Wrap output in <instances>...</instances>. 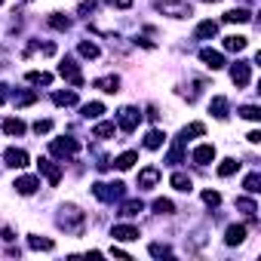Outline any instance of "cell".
Returning a JSON list of instances; mask_svg holds the SVG:
<instances>
[{"label":"cell","instance_id":"cell-10","mask_svg":"<svg viewBox=\"0 0 261 261\" xmlns=\"http://www.w3.org/2000/svg\"><path fill=\"white\" fill-rule=\"evenodd\" d=\"M4 160H7L10 169H25V166H28V154H25L22 148H7V151H4Z\"/></svg>","mask_w":261,"mask_h":261},{"label":"cell","instance_id":"cell-1","mask_svg":"<svg viewBox=\"0 0 261 261\" xmlns=\"http://www.w3.org/2000/svg\"><path fill=\"white\" fill-rule=\"evenodd\" d=\"M59 227H62L65 233H71V237H83V230H86V215H83L74 203H65V206L59 209Z\"/></svg>","mask_w":261,"mask_h":261},{"label":"cell","instance_id":"cell-25","mask_svg":"<svg viewBox=\"0 0 261 261\" xmlns=\"http://www.w3.org/2000/svg\"><path fill=\"white\" fill-rule=\"evenodd\" d=\"M46 25H49V28H56V31H68V28H71V19H68V16H62V13H49Z\"/></svg>","mask_w":261,"mask_h":261},{"label":"cell","instance_id":"cell-29","mask_svg":"<svg viewBox=\"0 0 261 261\" xmlns=\"http://www.w3.org/2000/svg\"><path fill=\"white\" fill-rule=\"evenodd\" d=\"M224 22H240V25H246V22H252V13L249 10H230V13H224Z\"/></svg>","mask_w":261,"mask_h":261},{"label":"cell","instance_id":"cell-42","mask_svg":"<svg viewBox=\"0 0 261 261\" xmlns=\"http://www.w3.org/2000/svg\"><path fill=\"white\" fill-rule=\"evenodd\" d=\"M203 203L206 206H218L221 203V194L218 191H203Z\"/></svg>","mask_w":261,"mask_h":261},{"label":"cell","instance_id":"cell-35","mask_svg":"<svg viewBox=\"0 0 261 261\" xmlns=\"http://www.w3.org/2000/svg\"><path fill=\"white\" fill-rule=\"evenodd\" d=\"M237 169H240V163H237L233 157H227V160H221V166H218V175H221V178H230Z\"/></svg>","mask_w":261,"mask_h":261},{"label":"cell","instance_id":"cell-20","mask_svg":"<svg viewBox=\"0 0 261 261\" xmlns=\"http://www.w3.org/2000/svg\"><path fill=\"white\" fill-rule=\"evenodd\" d=\"M249 46V40L243 37V34H230V37H224V49L227 53H243Z\"/></svg>","mask_w":261,"mask_h":261},{"label":"cell","instance_id":"cell-21","mask_svg":"<svg viewBox=\"0 0 261 261\" xmlns=\"http://www.w3.org/2000/svg\"><path fill=\"white\" fill-rule=\"evenodd\" d=\"M163 142H166V133H160V129H151V133L145 136V148H148V151L163 148Z\"/></svg>","mask_w":261,"mask_h":261},{"label":"cell","instance_id":"cell-41","mask_svg":"<svg viewBox=\"0 0 261 261\" xmlns=\"http://www.w3.org/2000/svg\"><path fill=\"white\" fill-rule=\"evenodd\" d=\"M148 252H151L154 258H169V255H172V249H169V246H163V243H151V246H148Z\"/></svg>","mask_w":261,"mask_h":261},{"label":"cell","instance_id":"cell-46","mask_svg":"<svg viewBox=\"0 0 261 261\" xmlns=\"http://www.w3.org/2000/svg\"><path fill=\"white\" fill-rule=\"evenodd\" d=\"M246 139H249V142H252V145H258V142H261V133H258V129H255V133H249V136H246Z\"/></svg>","mask_w":261,"mask_h":261},{"label":"cell","instance_id":"cell-48","mask_svg":"<svg viewBox=\"0 0 261 261\" xmlns=\"http://www.w3.org/2000/svg\"><path fill=\"white\" fill-rule=\"evenodd\" d=\"M0 4H4V0H0Z\"/></svg>","mask_w":261,"mask_h":261},{"label":"cell","instance_id":"cell-6","mask_svg":"<svg viewBox=\"0 0 261 261\" xmlns=\"http://www.w3.org/2000/svg\"><path fill=\"white\" fill-rule=\"evenodd\" d=\"M49 151H53L56 157H74V154L80 151V142H77V139H56V142L49 145Z\"/></svg>","mask_w":261,"mask_h":261},{"label":"cell","instance_id":"cell-24","mask_svg":"<svg viewBox=\"0 0 261 261\" xmlns=\"http://www.w3.org/2000/svg\"><path fill=\"white\" fill-rule=\"evenodd\" d=\"M215 34H218V25H215L212 19H209V22H200V25H197V40H212Z\"/></svg>","mask_w":261,"mask_h":261},{"label":"cell","instance_id":"cell-43","mask_svg":"<svg viewBox=\"0 0 261 261\" xmlns=\"http://www.w3.org/2000/svg\"><path fill=\"white\" fill-rule=\"evenodd\" d=\"M49 129H53V120H37V123H34V133H37V136H46Z\"/></svg>","mask_w":261,"mask_h":261},{"label":"cell","instance_id":"cell-19","mask_svg":"<svg viewBox=\"0 0 261 261\" xmlns=\"http://www.w3.org/2000/svg\"><path fill=\"white\" fill-rule=\"evenodd\" d=\"M169 185H172L175 191H181V194H188V191L194 188V181H191V175H188V172H172Z\"/></svg>","mask_w":261,"mask_h":261},{"label":"cell","instance_id":"cell-34","mask_svg":"<svg viewBox=\"0 0 261 261\" xmlns=\"http://www.w3.org/2000/svg\"><path fill=\"white\" fill-rule=\"evenodd\" d=\"M53 101L59 105V108H68V105H77V92L71 89V92H56L53 95Z\"/></svg>","mask_w":261,"mask_h":261},{"label":"cell","instance_id":"cell-39","mask_svg":"<svg viewBox=\"0 0 261 261\" xmlns=\"http://www.w3.org/2000/svg\"><path fill=\"white\" fill-rule=\"evenodd\" d=\"M237 209L246 212L249 218H255V212H258V209H255V200H249V197H240V200H237Z\"/></svg>","mask_w":261,"mask_h":261},{"label":"cell","instance_id":"cell-32","mask_svg":"<svg viewBox=\"0 0 261 261\" xmlns=\"http://www.w3.org/2000/svg\"><path fill=\"white\" fill-rule=\"evenodd\" d=\"M80 111H83L86 120H98V117L105 114V105H101V101H89V105H83Z\"/></svg>","mask_w":261,"mask_h":261},{"label":"cell","instance_id":"cell-13","mask_svg":"<svg viewBox=\"0 0 261 261\" xmlns=\"http://www.w3.org/2000/svg\"><path fill=\"white\" fill-rule=\"evenodd\" d=\"M22 197H31L37 188H40V178H34V175H22V178H16V185H13Z\"/></svg>","mask_w":261,"mask_h":261},{"label":"cell","instance_id":"cell-12","mask_svg":"<svg viewBox=\"0 0 261 261\" xmlns=\"http://www.w3.org/2000/svg\"><path fill=\"white\" fill-rule=\"evenodd\" d=\"M37 169H40V172L46 175V181H49L53 188H56V185L62 181V169H59V166H56L53 160H37Z\"/></svg>","mask_w":261,"mask_h":261},{"label":"cell","instance_id":"cell-4","mask_svg":"<svg viewBox=\"0 0 261 261\" xmlns=\"http://www.w3.org/2000/svg\"><path fill=\"white\" fill-rule=\"evenodd\" d=\"M139 123H142L139 108H123V111H120V117H117V126L123 129V133H136Z\"/></svg>","mask_w":261,"mask_h":261},{"label":"cell","instance_id":"cell-37","mask_svg":"<svg viewBox=\"0 0 261 261\" xmlns=\"http://www.w3.org/2000/svg\"><path fill=\"white\" fill-rule=\"evenodd\" d=\"M243 188H246L249 194H258V191H261V175H258V172H252V175H246V181H243Z\"/></svg>","mask_w":261,"mask_h":261},{"label":"cell","instance_id":"cell-15","mask_svg":"<svg viewBox=\"0 0 261 261\" xmlns=\"http://www.w3.org/2000/svg\"><path fill=\"white\" fill-rule=\"evenodd\" d=\"M246 240V224H230L227 230H224V243L227 246H240Z\"/></svg>","mask_w":261,"mask_h":261},{"label":"cell","instance_id":"cell-27","mask_svg":"<svg viewBox=\"0 0 261 261\" xmlns=\"http://www.w3.org/2000/svg\"><path fill=\"white\" fill-rule=\"evenodd\" d=\"M114 133H117L114 123H98V126H92V139H114Z\"/></svg>","mask_w":261,"mask_h":261},{"label":"cell","instance_id":"cell-47","mask_svg":"<svg viewBox=\"0 0 261 261\" xmlns=\"http://www.w3.org/2000/svg\"><path fill=\"white\" fill-rule=\"evenodd\" d=\"M7 98H10V92H7V86H4V83H0V105H4Z\"/></svg>","mask_w":261,"mask_h":261},{"label":"cell","instance_id":"cell-31","mask_svg":"<svg viewBox=\"0 0 261 261\" xmlns=\"http://www.w3.org/2000/svg\"><path fill=\"white\" fill-rule=\"evenodd\" d=\"M25 80L28 83H37V86H49L53 83V74H46V71H28Z\"/></svg>","mask_w":261,"mask_h":261},{"label":"cell","instance_id":"cell-18","mask_svg":"<svg viewBox=\"0 0 261 261\" xmlns=\"http://www.w3.org/2000/svg\"><path fill=\"white\" fill-rule=\"evenodd\" d=\"M185 145H188V139L185 136H178L175 139V145L169 148V154H166V163H181V157H185Z\"/></svg>","mask_w":261,"mask_h":261},{"label":"cell","instance_id":"cell-22","mask_svg":"<svg viewBox=\"0 0 261 261\" xmlns=\"http://www.w3.org/2000/svg\"><path fill=\"white\" fill-rule=\"evenodd\" d=\"M136 163H139V154H136V151H126V154H120V157L114 160V166L123 169V172H126V169H133Z\"/></svg>","mask_w":261,"mask_h":261},{"label":"cell","instance_id":"cell-2","mask_svg":"<svg viewBox=\"0 0 261 261\" xmlns=\"http://www.w3.org/2000/svg\"><path fill=\"white\" fill-rule=\"evenodd\" d=\"M154 7H157V13H163L169 19H188V16H194L191 4H185V0H157Z\"/></svg>","mask_w":261,"mask_h":261},{"label":"cell","instance_id":"cell-3","mask_svg":"<svg viewBox=\"0 0 261 261\" xmlns=\"http://www.w3.org/2000/svg\"><path fill=\"white\" fill-rule=\"evenodd\" d=\"M92 194H95L101 203L123 200V181H114V185H105V181H98V185H92Z\"/></svg>","mask_w":261,"mask_h":261},{"label":"cell","instance_id":"cell-16","mask_svg":"<svg viewBox=\"0 0 261 261\" xmlns=\"http://www.w3.org/2000/svg\"><path fill=\"white\" fill-rule=\"evenodd\" d=\"M92 86H95V89H101V92H108V95H114V92L120 89V77H117V74H111V77H98Z\"/></svg>","mask_w":261,"mask_h":261},{"label":"cell","instance_id":"cell-11","mask_svg":"<svg viewBox=\"0 0 261 261\" xmlns=\"http://www.w3.org/2000/svg\"><path fill=\"white\" fill-rule=\"evenodd\" d=\"M191 160L197 163V166H209L212 160H215V145H200V148H194V154H191Z\"/></svg>","mask_w":261,"mask_h":261},{"label":"cell","instance_id":"cell-14","mask_svg":"<svg viewBox=\"0 0 261 261\" xmlns=\"http://www.w3.org/2000/svg\"><path fill=\"white\" fill-rule=\"evenodd\" d=\"M157 181H160V169L157 166H145L139 172V188H154Z\"/></svg>","mask_w":261,"mask_h":261},{"label":"cell","instance_id":"cell-30","mask_svg":"<svg viewBox=\"0 0 261 261\" xmlns=\"http://www.w3.org/2000/svg\"><path fill=\"white\" fill-rule=\"evenodd\" d=\"M34 53H40V56H56V43H28L25 56H34Z\"/></svg>","mask_w":261,"mask_h":261},{"label":"cell","instance_id":"cell-44","mask_svg":"<svg viewBox=\"0 0 261 261\" xmlns=\"http://www.w3.org/2000/svg\"><path fill=\"white\" fill-rule=\"evenodd\" d=\"M136 0H108V7H114V10H129Z\"/></svg>","mask_w":261,"mask_h":261},{"label":"cell","instance_id":"cell-36","mask_svg":"<svg viewBox=\"0 0 261 261\" xmlns=\"http://www.w3.org/2000/svg\"><path fill=\"white\" fill-rule=\"evenodd\" d=\"M34 101H37V92H34V89H25V92L16 95V108H28V105H34Z\"/></svg>","mask_w":261,"mask_h":261},{"label":"cell","instance_id":"cell-7","mask_svg":"<svg viewBox=\"0 0 261 261\" xmlns=\"http://www.w3.org/2000/svg\"><path fill=\"white\" fill-rule=\"evenodd\" d=\"M111 237L120 240V243H133V240H139L142 233H139L136 224H114V227H111Z\"/></svg>","mask_w":261,"mask_h":261},{"label":"cell","instance_id":"cell-8","mask_svg":"<svg viewBox=\"0 0 261 261\" xmlns=\"http://www.w3.org/2000/svg\"><path fill=\"white\" fill-rule=\"evenodd\" d=\"M200 62H203L209 71H221V68H224V56H221L218 49H209V46L200 49Z\"/></svg>","mask_w":261,"mask_h":261},{"label":"cell","instance_id":"cell-9","mask_svg":"<svg viewBox=\"0 0 261 261\" xmlns=\"http://www.w3.org/2000/svg\"><path fill=\"white\" fill-rule=\"evenodd\" d=\"M230 80H233L237 86H249V80H252V65H249V62H237V65L230 68Z\"/></svg>","mask_w":261,"mask_h":261},{"label":"cell","instance_id":"cell-5","mask_svg":"<svg viewBox=\"0 0 261 261\" xmlns=\"http://www.w3.org/2000/svg\"><path fill=\"white\" fill-rule=\"evenodd\" d=\"M59 74H62L71 86H83V74H80V68H77L74 59H65V62L59 65Z\"/></svg>","mask_w":261,"mask_h":261},{"label":"cell","instance_id":"cell-33","mask_svg":"<svg viewBox=\"0 0 261 261\" xmlns=\"http://www.w3.org/2000/svg\"><path fill=\"white\" fill-rule=\"evenodd\" d=\"M77 53H80L83 59H98V46H95L92 40H80V46H77Z\"/></svg>","mask_w":261,"mask_h":261},{"label":"cell","instance_id":"cell-40","mask_svg":"<svg viewBox=\"0 0 261 261\" xmlns=\"http://www.w3.org/2000/svg\"><path fill=\"white\" fill-rule=\"evenodd\" d=\"M237 114H240L243 120H261V111H258L255 105H243V108H240Z\"/></svg>","mask_w":261,"mask_h":261},{"label":"cell","instance_id":"cell-28","mask_svg":"<svg viewBox=\"0 0 261 261\" xmlns=\"http://www.w3.org/2000/svg\"><path fill=\"white\" fill-rule=\"evenodd\" d=\"M4 133L7 136H22L25 133V123L19 117H10V120H4Z\"/></svg>","mask_w":261,"mask_h":261},{"label":"cell","instance_id":"cell-17","mask_svg":"<svg viewBox=\"0 0 261 261\" xmlns=\"http://www.w3.org/2000/svg\"><path fill=\"white\" fill-rule=\"evenodd\" d=\"M227 98L224 95H212V101H209V111L215 114V120H227Z\"/></svg>","mask_w":261,"mask_h":261},{"label":"cell","instance_id":"cell-45","mask_svg":"<svg viewBox=\"0 0 261 261\" xmlns=\"http://www.w3.org/2000/svg\"><path fill=\"white\" fill-rule=\"evenodd\" d=\"M92 7H95V0H83V4H80V13H92Z\"/></svg>","mask_w":261,"mask_h":261},{"label":"cell","instance_id":"cell-38","mask_svg":"<svg viewBox=\"0 0 261 261\" xmlns=\"http://www.w3.org/2000/svg\"><path fill=\"white\" fill-rule=\"evenodd\" d=\"M154 212H160V215H172V212H175V203L160 197V200H154Z\"/></svg>","mask_w":261,"mask_h":261},{"label":"cell","instance_id":"cell-26","mask_svg":"<svg viewBox=\"0 0 261 261\" xmlns=\"http://www.w3.org/2000/svg\"><path fill=\"white\" fill-rule=\"evenodd\" d=\"M28 246L37 249V252H53V249H56V243H53L49 237H28Z\"/></svg>","mask_w":261,"mask_h":261},{"label":"cell","instance_id":"cell-23","mask_svg":"<svg viewBox=\"0 0 261 261\" xmlns=\"http://www.w3.org/2000/svg\"><path fill=\"white\" fill-rule=\"evenodd\" d=\"M142 209H145V203H142V200H123V203H120V215H126V218L139 215Z\"/></svg>","mask_w":261,"mask_h":261}]
</instances>
